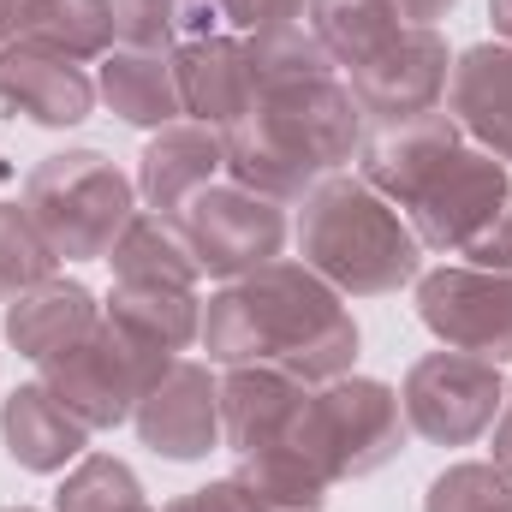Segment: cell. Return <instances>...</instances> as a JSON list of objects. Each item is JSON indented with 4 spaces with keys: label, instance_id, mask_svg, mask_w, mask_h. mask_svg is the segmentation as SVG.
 Masks as SVG:
<instances>
[{
    "label": "cell",
    "instance_id": "5bb4252c",
    "mask_svg": "<svg viewBox=\"0 0 512 512\" xmlns=\"http://www.w3.org/2000/svg\"><path fill=\"white\" fill-rule=\"evenodd\" d=\"M227 173V143L215 126H197V120H173L161 126L143 155H137V197L143 209L155 215H179L203 185H215Z\"/></svg>",
    "mask_w": 512,
    "mask_h": 512
},
{
    "label": "cell",
    "instance_id": "5b68a950",
    "mask_svg": "<svg viewBox=\"0 0 512 512\" xmlns=\"http://www.w3.org/2000/svg\"><path fill=\"white\" fill-rule=\"evenodd\" d=\"M328 483H352L382 471L405 447V405L399 393L376 376H340V382L310 387L292 435H286Z\"/></svg>",
    "mask_w": 512,
    "mask_h": 512
},
{
    "label": "cell",
    "instance_id": "277c9868",
    "mask_svg": "<svg viewBox=\"0 0 512 512\" xmlns=\"http://www.w3.org/2000/svg\"><path fill=\"white\" fill-rule=\"evenodd\" d=\"M18 203L60 262H96L137 215V179H126L102 149H60L24 173Z\"/></svg>",
    "mask_w": 512,
    "mask_h": 512
},
{
    "label": "cell",
    "instance_id": "ac0fdd59",
    "mask_svg": "<svg viewBox=\"0 0 512 512\" xmlns=\"http://www.w3.org/2000/svg\"><path fill=\"white\" fill-rule=\"evenodd\" d=\"M96 102L137 131H161L173 120H185L179 60L167 48H126V42H114L96 60Z\"/></svg>",
    "mask_w": 512,
    "mask_h": 512
},
{
    "label": "cell",
    "instance_id": "8992f818",
    "mask_svg": "<svg viewBox=\"0 0 512 512\" xmlns=\"http://www.w3.org/2000/svg\"><path fill=\"white\" fill-rule=\"evenodd\" d=\"M173 364V352H161L155 340L131 334L126 322H114L102 310V322L60 358L36 364L42 376L36 382L48 387L54 399H66V411H78L90 429H120L131 423L137 399L155 387V376Z\"/></svg>",
    "mask_w": 512,
    "mask_h": 512
},
{
    "label": "cell",
    "instance_id": "7c38bea8",
    "mask_svg": "<svg viewBox=\"0 0 512 512\" xmlns=\"http://www.w3.org/2000/svg\"><path fill=\"white\" fill-rule=\"evenodd\" d=\"M0 108L12 120H30L48 131L84 126L96 114V78L78 60H66L60 48L12 36L0 48Z\"/></svg>",
    "mask_w": 512,
    "mask_h": 512
},
{
    "label": "cell",
    "instance_id": "4316f807",
    "mask_svg": "<svg viewBox=\"0 0 512 512\" xmlns=\"http://www.w3.org/2000/svg\"><path fill=\"white\" fill-rule=\"evenodd\" d=\"M54 512H149V501H143V483H137V471L126 459L84 453L66 471V483L54 495Z\"/></svg>",
    "mask_w": 512,
    "mask_h": 512
},
{
    "label": "cell",
    "instance_id": "d4e9b609",
    "mask_svg": "<svg viewBox=\"0 0 512 512\" xmlns=\"http://www.w3.org/2000/svg\"><path fill=\"white\" fill-rule=\"evenodd\" d=\"M18 36L48 42L66 60L90 66V60H102L120 42V24H114V0H36V12L24 18Z\"/></svg>",
    "mask_w": 512,
    "mask_h": 512
},
{
    "label": "cell",
    "instance_id": "d6a6232c",
    "mask_svg": "<svg viewBox=\"0 0 512 512\" xmlns=\"http://www.w3.org/2000/svg\"><path fill=\"white\" fill-rule=\"evenodd\" d=\"M387 6H393L399 24H411V30H435L441 18H453L459 0H387Z\"/></svg>",
    "mask_w": 512,
    "mask_h": 512
},
{
    "label": "cell",
    "instance_id": "f546056e",
    "mask_svg": "<svg viewBox=\"0 0 512 512\" xmlns=\"http://www.w3.org/2000/svg\"><path fill=\"white\" fill-rule=\"evenodd\" d=\"M423 512H512V477L495 465H447L429 483Z\"/></svg>",
    "mask_w": 512,
    "mask_h": 512
},
{
    "label": "cell",
    "instance_id": "4dcf8cb0",
    "mask_svg": "<svg viewBox=\"0 0 512 512\" xmlns=\"http://www.w3.org/2000/svg\"><path fill=\"white\" fill-rule=\"evenodd\" d=\"M227 36H274L292 24H310V0H215Z\"/></svg>",
    "mask_w": 512,
    "mask_h": 512
},
{
    "label": "cell",
    "instance_id": "ffe728a7",
    "mask_svg": "<svg viewBox=\"0 0 512 512\" xmlns=\"http://www.w3.org/2000/svg\"><path fill=\"white\" fill-rule=\"evenodd\" d=\"M102 322V304L84 280H42L36 292H24L18 304H6V346L30 364H48L60 352H72L90 328Z\"/></svg>",
    "mask_w": 512,
    "mask_h": 512
},
{
    "label": "cell",
    "instance_id": "44dd1931",
    "mask_svg": "<svg viewBox=\"0 0 512 512\" xmlns=\"http://www.w3.org/2000/svg\"><path fill=\"white\" fill-rule=\"evenodd\" d=\"M102 262H114V280H126V286H179V292H197V280H203V268H197V256L185 245L179 221L155 215V209H137Z\"/></svg>",
    "mask_w": 512,
    "mask_h": 512
},
{
    "label": "cell",
    "instance_id": "8fae6325",
    "mask_svg": "<svg viewBox=\"0 0 512 512\" xmlns=\"http://www.w3.org/2000/svg\"><path fill=\"white\" fill-rule=\"evenodd\" d=\"M447 78H453V48L441 30H399L370 66L352 72V96L364 108V120L399 126L411 114H429L447 102Z\"/></svg>",
    "mask_w": 512,
    "mask_h": 512
},
{
    "label": "cell",
    "instance_id": "52a82bcc",
    "mask_svg": "<svg viewBox=\"0 0 512 512\" xmlns=\"http://www.w3.org/2000/svg\"><path fill=\"white\" fill-rule=\"evenodd\" d=\"M173 221H179L185 245L197 256V268L215 274V280H245V274H256L262 262H274L286 251V209L274 197H256L239 179L203 185Z\"/></svg>",
    "mask_w": 512,
    "mask_h": 512
},
{
    "label": "cell",
    "instance_id": "3957f363",
    "mask_svg": "<svg viewBox=\"0 0 512 512\" xmlns=\"http://www.w3.org/2000/svg\"><path fill=\"white\" fill-rule=\"evenodd\" d=\"M298 262L340 298H387L423 274V239L358 173H328L298 209Z\"/></svg>",
    "mask_w": 512,
    "mask_h": 512
},
{
    "label": "cell",
    "instance_id": "2e32d148",
    "mask_svg": "<svg viewBox=\"0 0 512 512\" xmlns=\"http://www.w3.org/2000/svg\"><path fill=\"white\" fill-rule=\"evenodd\" d=\"M310 387L286 376L280 364H239L221 376V447H233L239 459L256 447H274L292 435L298 411H304Z\"/></svg>",
    "mask_w": 512,
    "mask_h": 512
},
{
    "label": "cell",
    "instance_id": "e0dca14e",
    "mask_svg": "<svg viewBox=\"0 0 512 512\" xmlns=\"http://www.w3.org/2000/svg\"><path fill=\"white\" fill-rule=\"evenodd\" d=\"M459 131L512 167V42H477L453 60L447 102Z\"/></svg>",
    "mask_w": 512,
    "mask_h": 512
},
{
    "label": "cell",
    "instance_id": "8d00e7d4",
    "mask_svg": "<svg viewBox=\"0 0 512 512\" xmlns=\"http://www.w3.org/2000/svg\"><path fill=\"white\" fill-rule=\"evenodd\" d=\"M6 42H12V36H6V24H0V48H6Z\"/></svg>",
    "mask_w": 512,
    "mask_h": 512
},
{
    "label": "cell",
    "instance_id": "d6986e66",
    "mask_svg": "<svg viewBox=\"0 0 512 512\" xmlns=\"http://www.w3.org/2000/svg\"><path fill=\"white\" fill-rule=\"evenodd\" d=\"M453 143H465V131H459V120H453L447 108L411 114V120H399V126H376L364 137V149H358V179H364L370 191H382L387 203L399 209V203L423 185V173H429Z\"/></svg>",
    "mask_w": 512,
    "mask_h": 512
},
{
    "label": "cell",
    "instance_id": "7a4b0ae2",
    "mask_svg": "<svg viewBox=\"0 0 512 512\" xmlns=\"http://www.w3.org/2000/svg\"><path fill=\"white\" fill-rule=\"evenodd\" d=\"M221 143H227V179L274 203H304L328 173L358 161L364 108L352 84H340V72L310 84H280L256 90L251 108L221 131Z\"/></svg>",
    "mask_w": 512,
    "mask_h": 512
},
{
    "label": "cell",
    "instance_id": "30bf717a",
    "mask_svg": "<svg viewBox=\"0 0 512 512\" xmlns=\"http://www.w3.org/2000/svg\"><path fill=\"white\" fill-rule=\"evenodd\" d=\"M131 429L137 441L167 459V465H197L221 447V382L209 376V364H191V358H173L155 387L137 399L131 411Z\"/></svg>",
    "mask_w": 512,
    "mask_h": 512
},
{
    "label": "cell",
    "instance_id": "83f0119b",
    "mask_svg": "<svg viewBox=\"0 0 512 512\" xmlns=\"http://www.w3.org/2000/svg\"><path fill=\"white\" fill-rule=\"evenodd\" d=\"M54 262L60 256L42 245V233L24 215V203H0V304H18L24 292L54 280Z\"/></svg>",
    "mask_w": 512,
    "mask_h": 512
},
{
    "label": "cell",
    "instance_id": "f35d334b",
    "mask_svg": "<svg viewBox=\"0 0 512 512\" xmlns=\"http://www.w3.org/2000/svg\"><path fill=\"white\" fill-rule=\"evenodd\" d=\"M149 512H155V507H149Z\"/></svg>",
    "mask_w": 512,
    "mask_h": 512
},
{
    "label": "cell",
    "instance_id": "6da1fadb",
    "mask_svg": "<svg viewBox=\"0 0 512 512\" xmlns=\"http://www.w3.org/2000/svg\"><path fill=\"white\" fill-rule=\"evenodd\" d=\"M197 346L209 364L239 370V364H280L304 387L340 382L358 364V322L346 298L304 262L274 256L245 280H227L203 304V334Z\"/></svg>",
    "mask_w": 512,
    "mask_h": 512
},
{
    "label": "cell",
    "instance_id": "d590c367",
    "mask_svg": "<svg viewBox=\"0 0 512 512\" xmlns=\"http://www.w3.org/2000/svg\"><path fill=\"white\" fill-rule=\"evenodd\" d=\"M489 18H495V36L512 42V0H489Z\"/></svg>",
    "mask_w": 512,
    "mask_h": 512
},
{
    "label": "cell",
    "instance_id": "603a6c76",
    "mask_svg": "<svg viewBox=\"0 0 512 512\" xmlns=\"http://www.w3.org/2000/svg\"><path fill=\"white\" fill-rule=\"evenodd\" d=\"M310 30L334 54V66L358 72V66H370L387 42L399 30H411V24H399L387 0H310Z\"/></svg>",
    "mask_w": 512,
    "mask_h": 512
},
{
    "label": "cell",
    "instance_id": "9a60e30c",
    "mask_svg": "<svg viewBox=\"0 0 512 512\" xmlns=\"http://www.w3.org/2000/svg\"><path fill=\"white\" fill-rule=\"evenodd\" d=\"M173 60H179V96H185V114H191L197 126L227 131L256 102V90H262V84H256L251 42H245V36L215 30V36H197V42L173 48Z\"/></svg>",
    "mask_w": 512,
    "mask_h": 512
},
{
    "label": "cell",
    "instance_id": "4fadbf2b",
    "mask_svg": "<svg viewBox=\"0 0 512 512\" xmlns=\"http://www.w3.org/2000/svg\"><path fill=\"white\" fill-rule=\"evenodd\" d=\"M90 435L96 429L78 411H66V399H54L42 382H24L0 399V447L30 477H54L66 465H78L90 453Z\"/></svg>",
    "mask_w": 512,
    "mask_h": 512
},
{
    "label": "cell",
    "instance_id": "e575fe53",
    "mask_svg": "<svg viewBox=\"0 0 512 512\" xmlns=\"http://www.w3.org/2000/svg\"><path fill=\"white\" fill-rule=\"evenodd\" d=\"M30 12H36V0H0V24H6V36H18Z\"/></svg>",
    "mask_w": 512,
    "mask_h": 512
},
{
    "label": "cell",
    "instance_id": "cb8c5ba5",
    "mask_svg": "<svg viewBox=\"0 0 512 512\" xmlns=\"http://www.w3.org/2000/svg\"><path fill=\"white\" fill-rule=\"evenodd\" d=\"M239 483L251 489L268 512H322L328 507V477L316 471V459H304L292 441H274V447H256L239 459Z\"/></svg>",
    "mask_w": 512,
    "mask_h": 512
},
{
    "label": "cell",
    "instance_id": "ba28073f",
    "mask_svg": "<svg viewBox=\"0 0 512 512\" xmlns=\"http://www.w3.org/2000/svg\"><path fill=\"white\" fill-rule=\"evenodd\" d=\"M501 399H507L501 364L471 352H429L399 382L405 429L423 435L429 447H471L477 435H489Z\"/></svg>",
    "mask_w": 512,
    "mask_h": 512
},
{
    "label": "cell",
    "instance_id": "74e56055",
    "mask_svg": "<svg viewBox=\"0 0 512 512\" xmlns=\"http://www.w3.org/2000/svg\"><path fill=\"white\" fill-rule=\"evenodd\" d=\"M0 512H30V507H0Z\"/></svg>",
    "mask_w": 512,
    "mask_h": 512
},
{
    "label": "cell",
    "instance_id": "f1b7e54d",
    "mask_svg": "<svg viewBox=\"0 0 512 512\" xmlns=\"http://www.w3.org/2000/svg\"><path fill=\"white\" fill-rule=\"evenodd\" d=\"M251 60H256V84L262 90L310 84V78H334L340 72L310 24H292V30H274V36H251Z\"/></svg>",
    "mask_w": 512,
    "mask_h": 512
},
{
    "label": "cell",
    "instance_id": "7402d4cb",
    "mask_svg": "<svg viewBox=\"0 0 512 512\" xmlns=\"http://www.w3.org/2000/svg\"><path fill=\"white\" fill-rule=\"evenodd\" d=\"M114 322H126L131 334L155 340L161 352H191L197 334H203V298L197 292H179V286H126L114 280L108 304H102Z\"/></svg>",
    "mask_w": 512,
    "mask_h": 512
},
{
    "label": "cell",
    "instance_id": "484cf974",
    "mask_svg": "<svg viewBox=\"0 0 512 512\" xmlns=\"http://www.w3.org/2000/svg\"><path fill=\"white\" fill-rule=\"evenodd\" d=\"M114 24L126 48H185L221 30L215 0H114Z\"/></svg>",
    "mask_w": 512,
    "mask_h": 512
},
{
    "label": "cell",
    "instance_id": "836d02e7",
    "mask_svg": "<svg viewBox=\"0 0 512 512\" xmlns=\"http://www.w3.org/2000/svg\"><path fill=\"white\" fill-rule=\"evenodd\" d=\"M489 435H495V441H489V453H495L489 465H495L501 477H512V387H507V399H501V411H495V423H489Z\"/></svg>",
    "mask_w": 512,
    "mask_h": 512
},
{
    "label": "cell",
    "instance_id": "9c48e42d",
    "mask_svg": "<svg viewBox=\"0 0 512 512\" xmlns=\"http://www.w3.org/2000/svg\"><path fill=\"white\" fill-rule=\"evenodd\" d=\"M411 286H417V322L447 352L512 364V274L441 262V268H423Z\"/></svg>",
    "mask_w": 512,
    "mask_h": 512
},
{
    "label": "cell",
    "instance_id": "1f68e13d",
    "mask_svg": "<svg viewBox=\"0 0 512 512\" xmlns=\"http://www.w3.org/2000/svg\"><path fill=\"white\" fill-rule=\"evenodd\" d=\"M161 512H268V507L256 501L239 477H215V483H203V489H191V495L167 501Z\"/></svg>",
    "mask_w": 512,
    "mask_h": 512
}]
</instances>
